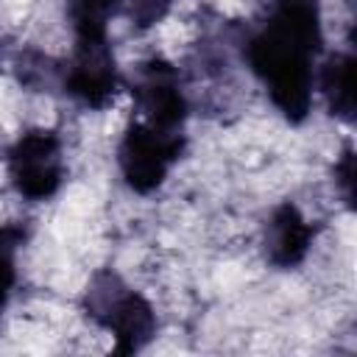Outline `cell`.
<instances>
[{
	"label": "cell",
	"instance_id": "obj_1",
	"mask_svg": "<svg viewBox=\"0 0 357 357\" xmlns=\"http://www.w3.org/2000/svg\"><path fill=\"white\" fill-rule=\"evenodd\" d=\"M324 22L318 0H276L259 28L245 39V61L262 81L276 112L290 120H307L315 95L318 53Z\"/></svg>",
	"mask_w": 357,
	"mask_h": 357
},
{
	"label": "cell",
	"instance_id": "obj_2",
	"mask_svg": "<svg viewBox=\"0 0 357 357\" xmlns=\"http://www.w3.org/2000/svg\"><path fill=\"white\" fill-rule=\"evenodd\" d=\"M86 310L89 318L112 335V349L117 354L139 351L156 335V312L151 301L123 284L117 273H95L86 290Z\"/></svg>",
	"mask_w": 357,
	"mask_h": 357
},
{
	"label": "cell",
	"instance_id": "obj_3",
	"mask_svg": "<svg viewBox=\"0 0 357 357\" xmlns=\"http://www.w3.org/2000/svg\"><path fill=\"white\" fill-rule=\"evenodd\" d=\"M184 151V131H162L142 120H131L117 145V167L128 190L151 195L159 190Z\"/></svg>",
	"mask_w": 357,
	"mask_h": 357
},
{
	"label": "cell",
	"instance_id": "obj_4",
	"mask_svg": "<svg viewBox=\"0 0 357 357\" xmlns=\"http://www.w3.org/2000/svg\"><path fill=\"white\" fill-rule=\"evenodd\" d=\"M6 162L14 190L28 201H47L64 181V142L50 128H33L17 137Z\"/></svg>",
	"mask_w": 357,
	"mask_h": 357
},
{
	"label": "cell",
	"instance_id": "obj_5",
	"mask_svg": "<svg viewBox=\"0 0 357 357\" xmlns=\"http://www.w3.org/2000/svg\"><path fill=\"white\" fill-rule=\"evenodd\" d=\"M134 117L162 128V131H184L190 100L181 84L178 70L165 59H151L137 70L134 81Z\"/></svg>",
	"mask_w": 357,
	"mask_h": 357
},
{
	"label": "cell",
	"instance_id": "obj_6",
	"mask_svg": "<svg viewBox=\"0 0 357 357\" xmlns=\"http://www.w3.org/2000/svg\"><path fill=\"white\" fill-rule=\"evenodd\" d=\"M61 86L75 103L86 109L109 106L120 89V73L109 39L73 42L70 59L61 73Z\"/></svg>",
	"mask_w": 357,
	"mask_h": 357
},
{
	"label": "cell",
	"instance_id": "obj_7",
	"mask_svg": "<svg viewBox=\"0 0 357 357\" xmlns=\"http://www.w3.org/2000/svg\"><path fill=\"white\" fill-rule=\"evenodd\" d=\"M315 240V226L310 218L290 201L279 204L265 226V254L276 268H296L307 259Z\"/></svg>",
	"mask_w": 357,
	"mask_h": 357
},
{
	"label": "cell",
	"instance_id": "obj_8",
	"mask_svg": "<svg viewBox=\"0 0 357 357\" xmlns=\"http://www.w3.org/2000/svg\"><path fill=\"white\" fill-rule=\"evenodd\" d=\"M315 86L321 89L335 117L354 120V56L351 53H332L318 67Z\"/></svg>",
	"mask_w": 357,
	"mask_h": 357
},
{
	"label": "cell",
	"instance_id": "obj_9",
	"mask_svg": "<svg viewBox=\"0 0 357 357\" xmlns=\"http://www.w3.org/2000/svg\"><path fill=\"white\" fill-rule=\"evenodd\" d=\"M64 8L73 42H92L109 39V25L120 8V0H64Z\"/></svg>",
	"mask_w": 357,
	"mask_h": 357
},
{
	"label": "cell",
	"instance_id": "obj_10",
	"mask_svg": "<svg viewBox=\"0 0 357 357\" xmlns=\"http://www.w3.org/2000/svg\"><path fill=\"white\" fill-rule=\"evenodd\" d=\"M25 240V231L20 226H0V315L11 301L14 284H17V248Z\"/></svg>",
	"mask_w": 357,
	"mask_h": 357
},
{
	"label": "cell",
	"instance_id": "obj_11",
	"mask_svg": "<svg viewBox=\"0 0 357 357\" xmlns=\"http://www.w3.org/2000/svg\"><path fill=\"white\" fill-rule=\"evenodd\" d=\"M335 192L346 204V209H354V151L351 145L343 148V153L335 159Z\"/></svg>",
	"mask_w": 357,
	"mask_h": 357
},
{
	"label": "cell",
	"instance_id": "obj_12",
	"mask_svg": "<svg viewBox=\"0 0 357 357\" xmlns=\"http://www.w3.org/2000/svg\"><path fill=\"white\" fill-rule=\"evenodd\" d=\"M120 6H126L128 17L137 28H151L165 20L170 0H120Z\"/></svg>",
	"mask_w": 357,
	"mask_h": 357
}]
</instances>
